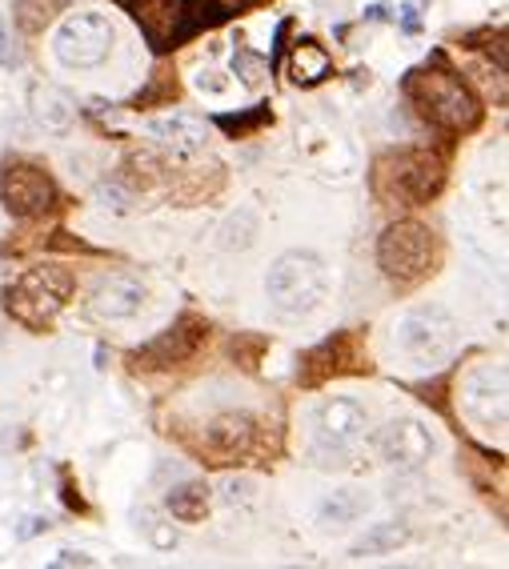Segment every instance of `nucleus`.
Segmentation results:
<instances>
[{"instance_id":"1","label":"nucleus","mask_w":509,"mask_h":569,"mask_svg":"<svg viewBox=\"0 0 509 569\" xmlns=\"http://www.w3.org/2000/svg\"><path fill=\"white\" fill-rule=\"evenodd\" d=\"M326 289H329L326 261L317 253H309V249H289V253H281L269 264L266 293L277 313L286 317L317 313L321 301H326Z\"/></svg>"},{"instance_id":"2","label":"nucleus","mask_w":509,"mask_h":569,"mask_svg":"<svg viewBox=\"0 0 509 569\" xmlns=\"http://www.w3.org/2000/svg\"><path fill=\"white\" fill-rule=\"evenodd\" d=\"M441 184H446V164L421 149H398L373 164V189L386 201L426 204L429 197L441 193Z\"/></svg>"},{"instance_id":"3","label":"nucleus","mask_w":509,"mask_h":569,"mask_svg":"<svg viewBox=\"0 0 509 569\" xmlns=\"http://www.w3.org/2000/svg\"><path fill=\"white\" fill-rule=\"evenodd\" d=\"M409 101L418 104V112L429 124H438V129H446V132H469L481 121V109H478V101H473V92L446 69L413 72Z\"/></svg>"},{"instance_id":"4","label":"nucleus","mask_w":509,"mask_h":569,"mask_svg":"<svg viewBox=\"0 0 509 569\" xmlns=\"http://www.w3.org/2000/svg\"><path fill=\"white\" fill-rule=\"evenodd\" d=\"M393 341L418 369H438L458 353V321L441 306H418L398 321Z\"/></svg>"},{"instance_id":"5","label":"nucleus","mask_w":509,"mask_h":569,"mask_svg":"<svg viewBox=\"0 0 509 569\" xmlns=\"http://www.w3.org/2000/svg\"><path fill=\"white\" fill-rule=\"evenodd\" d=\"M72 273L61 264H41L9 284V313L29 329H44L52 317L61 313L72 297Z\"/></svg>"},{"instance_id":"6","label":"nucleus","mask_w":509,"mask_h":569,"mask_svg":"<svg viewBox=\"0 0 509 569\" xmlns=\"http://www.w3.org/2000/svg\"><path fill=\"white\" fill-rule=\"evenodd\" d=\"M377 264L389 281L418 284L421 277L433 273V233L421 221L389 224L377 241Z\"/></svg>"},{"instance_id":"7","label":"nucleus","mask_w":509,"mask_h":569,"mask_svg":"<svg viewBox=\"0 0 509 569\" xmlns=\"http://www.w3.org/2000/svg\"><path fill=\"white\" fill-rule=\"evenodd\" d=\"M313 449L317 458H326V466H333V458L353 453V446L366 438L369 429V409L353 397H326L313 409Z\"/></svg>"},{"instance_id":"8","label":"nucleus","mask_w":509,"mask_h":569,"mask_svg":"<svg viewBox=\"0 0 509 569\" xmlns=\"http://www.w3.org/2000/svg\"><path fill=\"white\" fill-rule=\"evenodd\" d=\"M112 41H117V32H112L109 17H101V12H72L52 37V49H57V61L69 64V69H97V64L109 61Z\"/></svg>"},{"instance_id":"9","label":"nucleus","mask_w":509,"mask_h":569,"mask_svg":"<svg viewBox=\"0 0 509 569\" xmlns=\"http://www.w3.org/2000/svg\"><path fill=\"white\" fill-rule=\"evenodd\" d=\"M458 406L461 413L473 421L478 429H506L509 401H506V369L493 361L473 366L458 386Z\"/></svg>"},{"instance_id":"10","label":"nucleus","mask_w":509,"mask_h":569,"mask_svg":"<svg viewBox=\"0 0 509 569\" xmlns=\"http://www.w3.org/2000/svg\"><path fill=\"white\" fill-rule=\"evenodd\" d=\"M133 21L153 41V49H173L204 21L201 0H121Z\"/></svg>"},{"instance_id":"11","label":"nucleus","mask_w":509,"mask_h":569,"mask_svg":"<svg viewBox=\"0 0 509 569\" xmlns=\"http://www.w3.org/2000/svg\"><path fill=\"white\" fill-rule=\"evenodd\" d=\"M0 204L12 217H44L57 204V184L32 161H9L0 169Z\"/></svg>"},{"instance_id":"12","label":"nucleus","mask_w":509,"mask_h":569,"mask_svg":"<svg viewBox=\"0 0 509 569\" xmlns=\"http://www.w3.org/2000/svg\"><path fill=\"white\" fill-rule=\"evenodd\" d=\"M373 446H377V453H381V461H389V466H398V469H418L438 453L433 429H429L426 421H418V417H398V421L381 426Z\"/></svg>"},{"instance_id":"13","label":"nucleus","mask_w":509,"mask_h":569,"mask_svg":"<svg viewBox=\"0 0 509 569\" xmlns=\"http://www.w3.org/2000/svg\"><path fill=\"white\" fill-rule=\"evenodd\" d=\"M209 337V326L197 321V317H181L164 337H157L153 346H144L141 353H133L137 369H164V366H181L201 349V341Z\"/></svg>"},{"instance_id":"14","label":"nucleus","mask_w":509,"mask_h":569,"mask_svg":"<svg viewBox=\"0 0 509 569\" xmlns=\"http://www.w3.org/2000/svg\"><path fill=\"white\" fill-rule=\"evenodd\" d=\"M149 301V289H144L137 277L129 273H109L101 277V284L92 289V313L101 317V321H129L137 317Z\"/></svg>"},{"instance_id":"15","label":"nucleus","mask_w":509,"mask_h":569,"mask_svg":"<svg viewBox=\"0 0 509 569\" xmlns=\"http://www.w3.org/2000/svg\"><path fill=\"white\" fill-rule=\"evenodd\" d=\"M253 438H257V421L249 413H221L204 426V449L221 461L244 458L253 449Z\"/></svg>"},{"instance_id":"16","label":"nucleus","mask_w":509,"mask_h":569,"mask_svg":"<svg viewBox=\"0 0 509 569\" xmlns=\"http://www.w3.org/2000/svg\"><path fill=\"white\" fill-rule=\"evenodd\" d=\"M149 137L173 149V153H201L209 144V129H204L201 117H189V112H173V117H157L149 121Z\"/></svg>"},{"instance_id":"17","label":"nucleus","mask_w":509,"mask_h":569,"mask_svg":"<svg viewBox=\"0 0 509 569\" xmlns=\"http://www.w3.org/2000/svg\"><path fill=\"white\" fill-rule=\"evenodd\" d=\"M29 104L44 132H69L72 121H77V101L64 89H57V84H37Z\"/></svg>"},{"instance_id":"18","label":"nucleus","mask_w":509,"mask_h":569,"mask_svg":"<svg viewBox=\"0 0 509 569\" xmlns=\"http://www.w3.org/2000/svg\"><path fill=\"white\" fill-rule=\"evenodd\" d=\"M209 501H213V489L204 486V481H181V486L169 489L164 506H169V513L177 521H204Z\"/></svg>"},{"instance_id":"19","label":"nucleus","mask_w":509,"mask_h":569,"mask_svg":"<svg viewBox=\"0 0 509 569\" xmlns=\"http://www.w3.org/2000/svg\"><path fill=\"white\" fill-rule=\"evenodd\" d=\"M409 541V529L401 521H381V526H369L361 538L349 546V558H377V553H393Z\"/></svg>"},{"instance_id":"20","label":"nucleus","mask_w":509,"mask_h":569,"mask_svg":"<svg viewBox=\"0 0 509 569\" xmlns=\"http://www.w3.org/2000/svg\"><path fill=\"white\" fill-rule=\"evenodd\" d=\"M366 509H369V493H361V489H337V493H329L317 506V521L321 526H349V521L366 518Z\"/></svg>"},{"instance_id":"21","label":"nucleus","mask_w":509,"mask_h":569,"mask_svg":"<svg viewBox=\"0 0 509 569\" xmlns=\"http://www.w3.org/2000/svg\"><path fill=\"white\" fill-rule=\"evenodd\" d=\"M329 69H333V61H329V52L321 49V44H317V41H297L293 61H289V77H293L297 84L326 81Z\"/></svg>"},{"instance_id":"22","label":"nucleus","mask_w":509,"mask_h":569,"mask_svg":"<svg viewBox=\"0 0 509 569\" xmlns=\"http://www.w3.org/2000/svg\"><path fill=\"white\" fill-rule=\"evenodd\" d=\"M57 12H61V0H17V24L24 32H44Z\"/></svg>"},{"instance_id":"23","label":"nucleus","mask_w":509,"mask_h":569,"mask_svg":"<svg viewBox=\"0 0 509 569\" xmlns=\"http://www.w3.org/2000/svg\"><path fill=\"white\" fill-rule=\"evenodd\" d=\"M137 529H141L157 549H177V541H181L177 538V529L169 526L161 513H153V509H137Z\"/></svg>"},{"instance_id":"24","label":"nucleus","mask_w":509,"mask_h":569,"mask_svg":"<svg viewBox=\"0 0 509 569\" xmlns=\"http://www.w3.org/2000/svg\"><path fill=\"white\" fill-rule=\"evenodd\" d=\"M233 69H237V77H241L244 89H257V84L269 77V61L266 57H257V52H249V49H237Z\"/></svg>"},{"instance_id":"25","label":"nucleus","mask_w":509,"mask_h":569,"mask_svg":"<svg viewBox=\"0 0 509 569\" xmlns=\"http://www.w3.org/2000/svg\"><path fill=\"white\" fill-rule=\"evenodd\" d=\"M253 489H257V481H249V478H229V481L221 486V501H224V506L249 501V498H253Z\"/></svg>"},{"instance_id":"26","label":"nucleus","mask_w":509,"mask_h":569,"mask_svg":"<svg viewBox=\"0 0 509 569\" xmlns=\"http://www.w3.org/2000/svg\"><path fill=\"white\" fill-rule=\"evenodd\" d=\"M21 61H24V52L12 44L9 24H4V17H0V64H4V69H17Z\"/></svg>"},{"instance_id":"27","label":"nucleus","mask_w":509,"mask_h":569,"mask_svg":"<svg viewBox=\"0 0 509 569\" xmlns=\"http://www.w3.org/2000/svg\"><path fill=\"white\" fill-rule=\"evenodd\" d=\"M213 4V17H233V12H244V9H253V4H261V0H209Z\"/></svg>"},{"instance_id":"28","label":"nucleus","mask_w":509,"mask_h":569,"mask_svg":"<svg viewBox=\"0 0 509 569\" xmlns=\"http://www.w3.org/2000/svg\"><path fill=\"white\" fill-rule=\"evenodd\" d=\"M52 566H57V569H64V566H92V558H89V553H72V549H61V553L52 558Z\"/></svg>"},{"instance_id":"29","label":"nucleus","mask_w":509,"mask_h":569,"mask_svg":"<svg viewBox=\"0 0 509 569\" xmlns=\"http://www.w3.org/2000/svg\"><path fill=\"white\" fill-rule=\"evenodd\" d=\"M52 521L49 518H29L24 521V529H21V538H32V533H41V529H49Z\"/></svg>"},{"instance_id":"30","label":"nucleus","mask_w":509,"mask_h":569,"mask_svg":"<svg viewBox=\"0 0 509 569\" xmlns=\"http://www.w3.org/2000/svg\"><path fill=\"white\" fill-rule=\"evenodd\" d=\"M0 346H4V317H0Z\"/></svg>"}]
</instances>
